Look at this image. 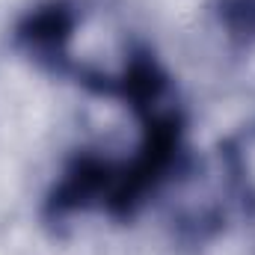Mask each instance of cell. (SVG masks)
<instances>
[{
    "label": "cell",
    "mask_w": 255,
    "mask_h": 255,
    "mask_svg": "<svg viewBox=\"0 0 255 255\" xmlns=\"http://www.w3.org/2000/svg\"><path fill=\"white\" fill-rule=\"evenodd\" d=\"M77 24H80V9L74 0H45L18 21L15 45L42 68L74 77L80 68L71 54Z\"/></svg>",
    "instance_id": "6da1fadb"
},
{
    "label": "cell",
    "mask_w": 255,
    "mask_h": 255,
    "mask_svg": "<svg viewBox=\"0 0 255 255\" xmlns=\"http://www.w3.org/2000/svg\"><path fill=\"white\" fill-rule=\"evenodd\" d=\"M116 181H119V157L98 154V151H77L65 163L57 184L45 199V217L65 220L83 211L107 214Z\"/></svg>",
    "instance_id": "7a4b0ae2"
},
{
    "label": "cell",
    "mask_w": 255,
    "mask_h": 255,
    "mask_svg": "<svg viewBox=\"0 0 255 255\" xmlns=\"http://www.w3.org/2000/svg\"><path fill=\"white\" fill-rule=\"evenodd\" d=\"M220 27L244 45H255V0H214Z\"/></svg>",
    "instance_id": "3957f363"
}]
</instances>
